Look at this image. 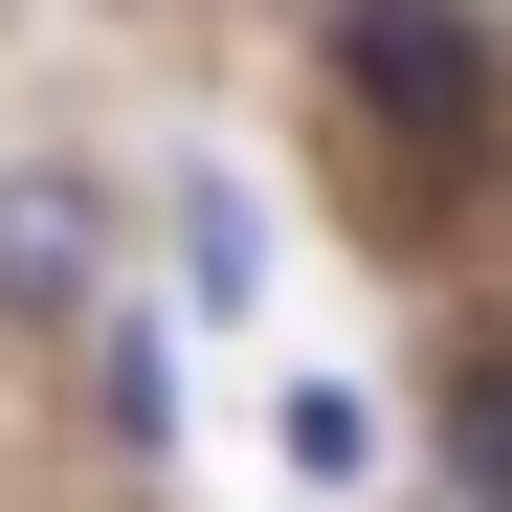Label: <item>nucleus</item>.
Here are the masks:
<instances>
[{"label":"nucleus","instance_id":"nucleus-1","mask_svg":"<svg viewBox=\"0 0 512 512\" xmlns=\"http://www.w3.org/2000/svg\"><path fill=\"white\" fill-rule=\"evenodd\" d=\"M334 90H357V134H401L423 179H446V156H490V112H512V45L468 0H334Z\"/></svg>","mask_w":512,"mask_h":512},{"label":"nucleus","instance_id":"nucleus-2","mask_svg":"<svg viewBox=\"0 0 512 512\" xmlns=\"http://www.w3.org/2000/svg\"><path fill=\"white\" fill-rule=\"evenodd\" d=\"M90 268H112L90 179H0V312H90Z\"/></svg>","mask_w":512,"mask_h":512},{"label":"nucleus","instance_id":"nucleus-3","mask_svg":"<svg viewBox=\"0 0 512 512\" xmlns=\"http://www.w3.org/2000/svg\"><path fill=\"white\" fill-rule=\"evenodd\" d=\"M446 468H468V512H512V334L446 357Z\"/></svg>","mask_w":512,"mask_h":512},{"label":"nucleus","instance_id":"nucleus-4","mask_svg":"<svg viewBox=\"0 0 512 512\" xmlns=\"http://www.w3.org/2000/svg\"><path fill=\"white\" fill-rule=\"evenodd\" d=\"M179 268H201V312H245V268H268V201H245V179H201V201H179Z\"/></svg>","mask_w":512,"mask_h":512}]
</instances>
